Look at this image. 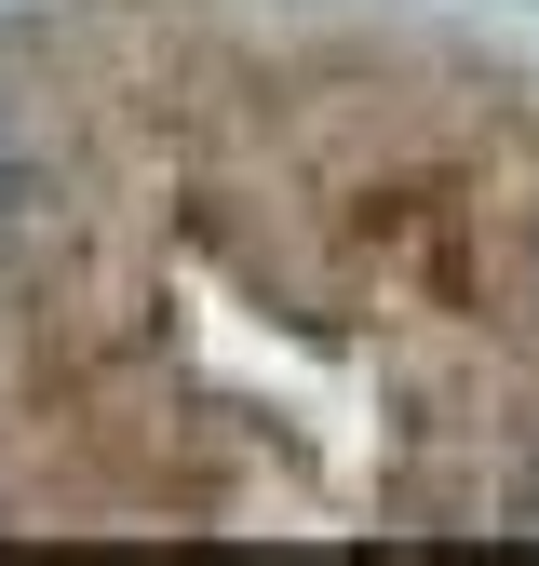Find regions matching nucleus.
<instances>
[{
    "label": "nucleus",
    "instance_id": "obj_1",
    "mask_svg": "<svg viewBox=\"0 0 539 566\" xmlns=\"http://www.w3.org/2000/svg\"><path fill=\"white\" fill-rule=\"evenodd\" d=\"M0 539H539V28L0 0Z\"/></svg>",
    "mask_w": 539,
    "mask_h": 566
}]
</instances>
